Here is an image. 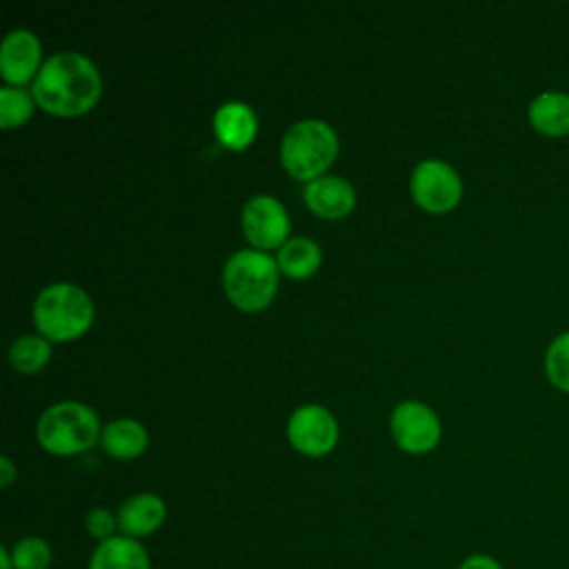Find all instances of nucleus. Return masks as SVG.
Here are the masks:
<instances>
[{
	"label": "nucleus",
	"mask_w": 569,
	"mask_h": 569,
	"mask_svg": "<svg viewBox=\"0 0 569 569\" xmlns=\"http://www.w3.org/2000/svg\"><path fill=\"white\" fill-rule=\"evenodd\" d=\"M409 187L416 202L433 213L449 211L462 196V180L458 171L440 158L420 160L411 171Z\"/></svg>",
	"instance_id": "nucleus-6"
},
{
	"label": "nucleus",
	"mask_w": 569,
	"mask_h": 569,
	"mask_svg": "<svg viewBox=\"0 0 569 569\" xmlns=\"http://www.w3.org/2000/svg\"><path fill=\"white\" fill-rule=\"evenodd\" d=\"M396 445L409 453L431 451L440 440V420L436 411L420 400H402L389 418Z\"/></svg>",
	"instance_id": "nucleus-7"
},
{
	"label": "nucleus",
	"mask_w": 569,
	"mask_h": 569,
	"mask_svg": "<svg viewBox=\"0 0 569 569\" xmlns=\"http://www.w3.org/2000/svg\"><path fill=\"white\" fill-rule=\"evenodd\" d=\"M458 569H505V567L491 553H480L478 551V553H469L467 558H462Z\"/></svg>",
	"instance_id": "nucleus-23"
},
{
	"label": "nucleus",
	"mask_w": 569,
	"mask_h": 569,
	"mask_svg": "<svg viewBox=\"0 0 569 569\" xmlns=\"http://www.w3.org/2000/svg\"><path fill=\"white\" fill-rule=\"evenodd\" d=\"M320 260H322L320 244L305 236L287 238L278 247V256H276L278 269L291 278H305V276L313 273L318 269Z\"/></svg>",
	"instance_id": "nucleus-17"
},
{
	"label": "nucleus",
	"mask_w": 569,
	"mask_h": 569,
	"mask_svg": "<svg viewBox=\"0 0 569 569\" xmlns=\"http://www.w3.org/2000/svg\"><path fill=\"white\" fill-rule=\"evenodd\" d=\"M13 478H16V467H13V462H11L9 456H2V458H0V485H2V487H9V485L13 482Z\"/></svg>",
	"instance_id": "nucleus-24"
},
{
	"label": "nucleus",
	"mask_w": 569,
	"mask_h": 569,
	"mask_svg": "<svg viewBox=\"0 0 569 569\" xmlns=\"http://www.w3.org/2000/svg\"><path fill=\"white\" fill-rule=\"evenodd\" d=\"M258 129V118L253 109L242 100H227L213 113L216 138L231 149L247 147Z\"/></svg>",
	"instance_id": "nucleus-14"
},
{
	"label": "nucleus",
	"mask_w": 569,
	"mask_h": 569,
	"mask_svg": "<svg viewBox=\"0 0 569 569\" xmlns=\"http://www.w3.org/2000/svg\"><path fill=\"white\" fill-rule=\"evenodd\" d=\"M0 569H16V567H13V560H11L9 545H2V547H0Z\"/></svg>",
	"instance_id": "nucleus-25"
},
{
	"label": "nucleus",
	"mask_w": 569,
	"mask_h": 569,
	"mask_svg": "<svg viewBox=\"0 0 569 569\" xmlns=\"http://www.w3.org/2000/svg\"><path fill=\"white\" fill-rule=\"evenodd\" d=\"M222 284L229 300L240 309H262L276 293L278 262L267 251L238 249L224 262Z\"/></svg>",
	"instance_id": "nucleus-5"
},
{
	"label": "nucleus",
	"mask_w": 569,
	"mask_h": 569,
	"mask_svg": "<svg viewBox=\"0 0 569 569\" xmlns=\"http://www.w3.org/2000/svg\"><path fill=\"white\" fill-rule=\"evenodd\" d=\"M40 40L31 29H13L0 44V73L16 87L36 78L40 69Z\"/></svg>",
	"instance_id": "nucleus-10"
},
{
	"label": "nucleus",
	"mask_w": 569,
	"mask_h": 569,
	"mask_svg": "<svg viewBox=\"0 0 569 569\" xmlns=\"http://www.w3.org/2000/svg\"><path fill=\"white\" fill-rule=\"evenodd\" d=\"M338 153L336 129L320 118H305L293 122L280 140V162L282 167L300 178L313 180L331 164Z\"/></svg>",
	"instance_id": "nucleus-2"
},
{
	"label": "nucleus",
	"mask_w": 569,
	"mask_h": 569,
	"mask_svg": "<svg viewBox=\"0 0 569 569\" xmlns=\"http://www.w3.org/2000/svg\"><path fill=\"white\" fill-rule=\"evenodd\" d=\"M49 353H51V345L44 336L24 333L11 342L9 360L18 371L33 373L49 360Z\"/></svg>",
	"instance_id": "nucleus-18"
},
{
	"label": "nucleus",
	"mask_w": 569,
	"mask_h": 569,
	"mask_svg": "<svg viewBox=\"0 0 569 569\" xmlns=\"http://www.w3.org/2000/svg\"><path fill=\"white\" fill-rule=\"evenodd\" d=\"M33 320L44 338L71 340L91 325L93 302L82 287L53 282L36 296Z\"/></svg>",
	"instance_id": "nucleus-3"
},
{
	"label": "nucleus",
	"mask_w": 569,
	"mask_h": 569,
	"mask_svg": "<svg viewBox=\"0 0 569 569\" xmlns=\"http://www.w3.org/2000/svg\"><path fill=\"white\" fill-rule=\"evenodd\" d=\"M305 202L322 218H342L356 204V191L349 180L322 173L305 184Z\"/></svg>",
	"instance_id": "nucleus-12"
},
{
	"label": "nucleus",
	"mask_w": 569,
	"mask_h": 569,
	"mask_svg": "<svg viewBox=\"0 0 569 569\" xmlns=\"http://www.w3.org/2000/svg\"><path fill=\"white\" fill-rule=\"evenodd\" d=\"M31 93L44 111L76 116L98 100L100 73L87 56L78 51H58L38 69Z\"/></svg>",
	"instance_id": "nucleus-1"
},
{
	"label": "nucleus",
	"mask_w": 569,
	"mask_h": 569,
	"mask_svg": "<svg viewBox=\"0 0 569 569\" xmlns=\"http://www.w3.org/2000/svg\"><path fill=\"white\" fill-rule=\"evenodd\" d=\"M84 529L96 542L109 540L118 533V516L107 507H93L84 516Z\"/></svg>",
	"instance_id": "nucleus-22"
},
{
	"label": "nucleus",
	"mask_w": 569,
	"mask_h": 569,
	"mask_svg": "<svg viewBox=\"0 0 569 569\" xmlns=\"http://www.w3.org/2000/svg\"><path fill=\"white\" fill-rule=\"evenodd\" d=\"M242 229L247 240L260 249L280 247L289 233V213L276 196L258 193L242 207Z\"/></svg>",
	"instance_id": "nucleus-9"
},
{
	"label": "nucleus",
	"mask_w": 569,
	"mask_h": 569,
	"mask_svg": "<svg viewBox=\"0 0 569 569\" xmlns=\"http://www.w3.org/2000/svg\"><path fill=\"white\" fill-rule=\"evenodd\" d=\"M100 431L96 411L78 400H62L47 407L36 425L38 442L56 453L71 456L89 449Z\"/></svg>",
	"instance_id": "nucleus-4"
},
{
	"label": "nucleus",
	"mask_w": 569,
	"mask_h": 569,
	"mask_svg": "<svg viewBox=\"0 0 569 569\" xmlns=\"http://www.w3.org/2000/svg\"><path fill=\"white\" fill-rule=\"evenodd\" d=\"M87 569H151V558L140 540L116 533L109 540L96 542Z\"/></svg>",
	"instance_id": "nucleus-13"
},
{
	"label": "nucleus",
	"mask_w": 569,
	"mask_h": 569,
	"mask_svg": "<svg viewBox=\"0 0 569 569\" xmlns=\"http://www.w3.org/2000/svg\"><path fill=\"white\" fill-rule=\"evenodd\" d=\"M100 442L109 456L129 460V458L140 456L147 449L149 436H147V429L142 422H138L133 418H116V420L107 422V427H102Z\"/></svg>",
	"instance_id": "nucleus-16"
},
{
	"label": "nucleus",
	"mask_w": 569,
	"mask_h": 569,
	"mask_svg": "<svg viewBox=\"0 0 569 569\" xmlns=\"http://www.w3.org/2000/svg\"><path fill=\"white\" fill-rule=\"evenodd\" d=\"M291 445L307 456H325L338 440V422L322 405H300L287 422Z\"/></svg>",
	"instance_id": "nucleus-8"
},
{
	"label": "nucleus",
	"mask_w": 569,
	"mask_h": 569,
	"mask_svg": "<svg viewBox=\"0 0 569 569\" xmlns=\"http://www.w3.org/2000/svg\"><path fill=\"white\" fill-rule=\"evenodd\" d=\"M116 516L118 533L142 540L162 527L167 518V505L158 493L140 491L120 502Z\"/></svg>",
	"instance_id": "nucleus-11"
},
{
	"label": "nucleus",
	"mask_w": 569,
	"mask_h": 569,
	"mask_svg": "<svg viewBox=\"0 0 569 569\" xmlns=\"http://www.w3.org/2000/svg\"><path fill=\"white\" fill-rule=\"evenodd\" d=\"M529 124L547 138H562L569 133V93L542 91L527 107Z\"/></svg>",
	"instance_id": "nucleus-15"
},
{
	"label": "nucleus",
	"mask_w": 569,
	"mask_h": 569,
	"mask_svg": "<svg viewBox=\"0 0 569 569\" xmlns=\"http://www.w3.org/2000/svg\"><path fill=\"white\" fill-rule=\"evenodd\" d=\"M545 373L551 387L569 393V331L558 333L545 351Z\"/></svg>",
	"instance_id": "nucleus-20"
},
{
	"label": "nucleus",
	"mask_w": 569,
	"mask_h": 569,
	"mask_svg": "<svg viewBox=\"0 0 569 569\" xmlns=\"http://www.w3.org/2000/svg\"><path fill=\"white\" fill-rule=\"evenodd\" d=\"M33 109V93L22 87L4 84L0 89V124L4 129L22 124Z\"/></svg>",
	"instance_id": "nucleus-21"
},
{
	"label": "nucleus",
	"mask_w": 569,
	"mask_h": 569,
	"mask_svg": "<svg viewBox=\"0 0 569 569\" xmlns=\"http://www.w3.org/2000/svg\"><path fill=\"white\" fill-rule=\"evenodd\" d=\"M9 551L16 569H49L53 562V549L42 536H24Z\"/></svg>",
	"instance_id": "nucleus-19"
}]
</instances>
